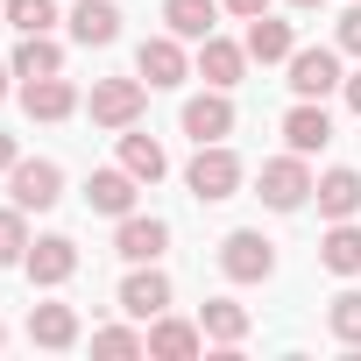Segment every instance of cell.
Instances as JSON below:
<instances>
[{
    "instance_id": "obj_4",
    "label": "cell",
    "mask_w": 361,
    "mask_h": 361,
    "mask_svg": "<svg viewBox=\"0 0 361 361\" xmlns=\"http://www.w3.org/2000/svg\"><path fill=\"white\" fill-rule=\"evenodd\" d=\"M142 106H149V85H142V78H92V92H85V114H92V128H106V135L135 128Z\"/></svg>"
},
{
    "instance_id": "obj_28",
    "label": "cell",
    "mask_w": 361,
    "mask_h": 361,
    "mask_svg": "<svg viewBox=\"0 0 361 361\" xmlns=\"http://www.w3.org/2000/svg\"><path fill=\"white\" fill-rule=\"evenodd\" d=\"M29 241H36V234H29V213L8 199V206H0V269H22Z\"/></svg>"
},
{
    "instance_id": "obj_5",
    "label": "cell",
    "mask_w": 361,
    "mask_h": 361,
    "mask_svg": "<svg viewBox=\"0 0 361 361\" xmlns=\"http://www.w3.org/2000/svg\"><path fill=\"white\" fill-rule=\"evenodd\" d=\"M220 276H227V283H269V276H276V241H269L262 227H234V234L220 241Z\"/></svg>"
},
{
    "instance_id": "obj_19",
    "label": "cell",
    "mask_w": 361,
    "mask_h": 361,
    "mask_svg": "<svg viewBox=\"0 0 361 361\" xmlns=\"http://www.w3.org/2000/svg\"><path fill=\"white\" fill-rule=\"evenodd\" d=\"M64 22H71V43H85V50L121 43V8H114V0H78Z\"/></svg>"
},
{
    "instance_id": "obj_15",
    "label": "cell",
    "mask_w": 361,
    "mask_h": 361,
    "mask_svg": "<svg viewBox=\"0 0 361 361\" xmlns=\"http://www.w3.org/2000/svg\"><path fill=\"white\" fill-rule=\"evenodd\" d=\"M192 71H199L206 85H220V92H234V85H241V71H248V50H241V43H227V36L213 29V36H206V43L192 50Z\"/></svg>"
},
{
    "instance_id": "obj_26",
    "label": "cell",
    "mask_w": 361,
    "mask_h": 361,
    "mask_svg": "<svg viewBox=\"0 0 361 361\" xmlns=\"http://www.w3.org/2000/svg\"><path fill=\"white\" fill-rule=\"evenodd\" d=\"M0 15H8L15 36H50L64 15H57V0H0Z\"/></svg>"
},
{
    "instance_id": "obj_21",
    "label": "cell",
    "mask_w": 361,
    "mask_h": 361,
    "mask_svg": "<svg viewBox=\"0 0 361 361\" xmlns=\"http://www.w3.org/2000/svg\"><path fill=\"white\" fill-rule=\"evenodd\" d=\"M241 50H248V64H290L298 29H290V22H276V15H255V22H248V36H241Z\"/></svg>"
},
{
    "instance_id": "obj_35",
    "label": "cell",
    "mask_w": 361,
    "mask_h": 361,
    "mask_svg": "<svg viewBox=\"0 0 361 361\" xmlns=\"http://www.w3.org/2000/svg\"><path fill=\"white\" fill-rule=\"evenodd\" d=\"M290 8H298V15H319V8H326V0H290Z\"/></svg>"
},
{
    "instance_id": "obj_3",
    "label": "cell",
    "mask_w": 361,
    "mask_h": 361,
    "mask_svg": "<svg viewBox=\"0 0 361 361\" xmlns=\"http://www.w3.org/2000/svg\"><path fill=\"white\" fill-rule=\"evenodd\" d=\"M283 71H290V78H283L290 99H333V92L347 85V71H340V43H298Z\"/></svg>"
},
{
    "instance_id": "obj_22",
    "label": "cell",
    "mask_w": 361,
    "mask_h": 361,
    "mask_svg": "<svg viewBox=\"0 0 361 361\" xmlns=\"http://www.w3.org/2000/svg\"><path fill=\"white\" fill-rule=\"evenodd\" d=\"M220 0H163V29L170 36H185V43H206L213 29H220Z\"/></svg>"
},
{
    "instance_id": "obj_31",
    "label": "cell",
    "mask_w": 361,
    "mask_h": 361,
    "mask_svg": "<svg viewBox=\"0 0 361 361\" xmlns=\"http://www.w3.org/2000/svg\"><path fill=\"white\" fill-rule=\"evenodd\" d=\"M220 8H227L234 22H255V15H269V0H220Z\"/></svg>"
},
{
    "instance_id": "obj_7",
    "label": "cell",
    "mask_w": 361,
    "mask_h": 361,
    "mask_svg": "<svg viewBox=\"0 0 361 361\" xmlns=\"http://www.w3.org/2000/svg\"><path fill=\"white\" fill-rule=\"evenodd\" d=\"M22 276H29L36 290H64V283L78 276V241H71V234H36L29 255H22Z\"/></svg>"
},
{
    "instance_id": "obj_12",
    "label": "cell",
    "mask_w": 361,
    "mask_h": 361,
    "mask_svg": "<svg viewBox=\"0 0 361 361\" xmlns=\"http://www.w3.org/2000/svg\"><path fill=\"white\" fill-rule=\"evenodd\" d=\"M163 248H170V220H156V213L114 220V255L121 262H163Z\"/></svg>"
},
{
    "instance_id": "obj_33",
    "label": "cell",
    "mask_w": 361,
    "mask_h": 361,
    "mask_svg": "<svg viewBox=\"0 0 361 361\" xmlns=\"http://www.w3.org/2000/svg\"><path fill=\"white\" fill-rule=\"evenodd\" d=\"M340 92H347V106L361 114V71H347V85H340Z\"/></svg>"
},
{
    "instance_id": "obj_14",
    "label": "cell",
    "mask_w": 361,
    "mask_h": 361,
    "mask_svg": "<svg viewBox=\"0 0 361 361\" xmlns=\"http://www.w3.org/2000/svg\"><path fill=\"white\" fill-rule=\"evenodd\" d=\"M135 192H142V177H135L128 163H114V170H92V177H85V206H92V213H106V220H128V213H135Z\"/></svg>"
},
{
    "instance_id": "obj_18",
    "label": "cell",
    "mask_w": 361,
    "mask_h": 361,
    "mask_svg": "<svg viewBox=\"0 0 361 361\" xmlns=\"http://www.w3.org/2000/svg\"><path fill=\"white\" fill-rule=\"evenodd\" d=\"M312 199H319V213H326V220H354V213H361V170H347V163L319 170Z\"/></svg>"
},
{
    "instance_id": "obj_29",
    "label": "cell",
    "mask_w": 361,
    "mask_h": 361,
    "mask_svg": "<svg viewBox=\"0 0 361 361\" xmlns=\"http://www.w3.org/2000/svg\"><path fill=\"white\" fill-rule=\"evenodd\" d=\"M326 333H333L340 347H361V290H340V298L326 305Z\"/></svg>"
},
{
    "instance_id": "obj_20",
    "label": "cell",
    "mask_w": 361,
    "mask_h": 361,
    "mask_svg": "<svg viewBox=\"0 0 361 361\" xmlns=\"http://www.w3.org/2000/svg\"><path fill=\"white\" fill-rule=\"evenodd\" d=\"M114 142H121V163L142 177V185H163V177H170V149H163L156 135H142V121H135V128H121Z\"/></svg>"
},
{
    "instance_id": "obj_2",
    "label": "cell",
    "mask_w": 361,
    "mask_h": 361,
    "mask_svg": "<svg viewBox=\"0 0 361 361\" xmlns=\"http://www.w3.org/2000/svg\"><path fill=\"white\" fill-rule=\"evenodd\" d=\"M312 156H298V149H283V156H269L262 170H255V199L269 206V213H298L305 199H312Z\"/></svg>"
},
{
    "instance_id": "obj_13",
    "label": "cell",
    "mask_w": 361,
    "mask_h": 361,
    "mask_svg": "<svg viewBox=\"0 0 361 361\" xmlns=\"http://www.w3.org/2000/svg\"><path fill=\"white\" fill-rule=\"evenodd\" d=\"M121 312L128 319H156V312H170V276L156 269V262H128V276H121Z\"/></svg>"
},
{
    "instance_id": "obj_10",
    "label": "cell",
    "mask_w": 361,
    "mask_h": 361,
    "mask_svg": "<svg viewBox=\"0 0 361 361\" xmlns=\"http://www.w3.org/2000/svg\"><path fill=\"white\" fill-rule=\"evenodd\" d=\"M199 354H206V326L199 319H177V312L149 319V361H199Z\"/></svg>"
},
{
    "instance_id": "obj_36",
    "label": "cell",
    "mask_w": 361,
    "mask_h": 361,
    "mask_svg": "<svg viewBox=\"0 0 361 361\" xmlns=\"http://www.w3.org/2000/svg\"><path fill=\"white\" fill-rule=\"evenodd\" d=\"M0 347H8V326H0Z\"/></svg>"
},
{
    "instance_id": "obj_1",
    "label": "cell",
    "mask_w": 361,
    "mask_h": 361,
    "mask_svg": "<svg viewBox=\"0 0 361 361\" xmlns=\"http://www.w3.org/2000/svg\"><path fill=\"white\" fill-rule=\"evenodd\" d=\"M185 185H192L199 206H220V199H234V192L248 185V170H241V156H234L227 142H199V156L185 163Z\"/></svg>"
},
{
    "instance_id": "obj_25",
    "label": "cell",
    "mask_w": 361,
    "mask_h": 361,
    "mask_svg": "<svg viewBox=\"0 0 361 361\" xmlns=\"http://www.w3.org/2000/svg\"><path fill=\"white\" fill-rule=\"evenodd\" d=\"M8 64H15V78H50V71H64V43L57 36H22Z\"/></svg>"
},
{
    "instance_id": "obj_27",
    "label": "cell",
    "mask_w": 361,
    "mask_h": 361,
    "mask_svg": "<svg viewBox=\"0 0 361 361\" xmlns=\"http://www.w3.org/2000/svg\"><path fill=\"white\" fill-rule=\"evenodd\" d=\"M92 354L135 361V354H149V326H92Z\"/></svg>"
},
{
    "instance_id": "obj_6",
    "label": "cell",
    "mask_w": 361,
    "mask_h": 361,
    "mask_svg": "<svg viewBox=\"0 0 361 361\" xmlns=\"http://www.w3.org/2000/svg\"><path fill=\"white\" fill-rule=\"evenodd\" d=\"M135 78L149 85V92H170V85H185L192 78V50H185V36H142V50H135Z\"/></svg>"
},
{
    "instance_id": "obj_23",
    "label": "cell",
    "mask_w": 361,
    "mask_h": 361,
    "mask_svg": "<svg viewBox=\"0 0 361 361\" xmlns=\"http://www.w3.org/2000/svg\"><path fill=\"white\" fill-rule=\"evenodd\" d=\"M319 262H326L333 276H361V227H354V220H326V234H319Z\"/></svg>"
},
{
    "instance_id": "obj_32",
    "label": "cell",
    "mask_w": 361,
    "mask_h": 361,
    "mask_svg": "<svg viewBox=\"0 0 361 361\" xmlns=\"http://www.w3.org/2000/svg\"><path fill=\"white\" fill-rule=\"evenodd\" d=\"M15 163H22V142H15V135H8V128H0V177H8V170H15Z\"/></svg>"
},
{
    "instance_id": "obj_8",
    "label": "cell",
    "mask_w": 361,
    "mask_h": 361,
    "mask_svg": "<svg viewBox=\"0 0 361 361\" xmlns=\"http://www.w3.org/2000/svg\"><path fill=\"white\" fill-rule=\"evenodd\" d=\"M8 199H15L22 213H50V206L64 199V170H57L50 156H22V163L8 170Z\"/></svg>"
},
{
    "instance_id": "obj_30",
    "label": "cell",
    "mask_w": 361,
    "mask_h": 361,
    "mask_svg": "<svg viewBox=\"0 0 361 361\" xmlns=\"http://www.w3.org/2000/svg\"><path fill=\"white\" fill-rule=\"evenodd\" d=\"M333 43H340V57H361V0L340 15V29H333Z\"/></svg>"
},
{
    "instance_id": "obj_34",
    "label": "cell",
    "mask_w": 361,
    "mask_h": 361,
    "mask_svg": "<svg viewBox=\"0 0 361 361\" xmlns=\"http://www.w3.org/2000/svg\"><path fill=\"white\" fill-rule=\"evenodd\" d=\"M8 92H15V64H8V57H0V99H8Z\"/></svg>"
},
{
    "instance_id": "obj_17",
    "label": "cell",
    "mask_w": 361,
    "mask_h": 361,
    "mask_svg": "<svg viewBox=\"0 0 361 361\" xmlns=\"http://www.w3.org/2000/svg\"><path fill=\"white\" fill-rule=\"evenodd\" d=\"M78 312L71 305H29V347H43V354H64V347H78Z\"/></svg>"
},
{
    "instance_id": "obj_24",
    "label": "cell",
    "mask_w": 361,
    "mask_h": 361,
    "mask_svg": "<svg viewBox=\"0 0 361 361\" xmlns=\"http://www.w3.org/2000/svg\"><path fill=\"white\" fill-rule=\"evenodd\" d=\"M199 326H206L213 347H241V340H248V305H234V298H206V305H199Z\"/></svg>"
},
{
    "instance_id": "obj_16",
    "label": "cell",
    "mask_w": 361,
    "mask_h": 361,
    "mask_svg": "<svg viewBox=\"0 0 361 361\" xmlns=\"http://www.w3.org/2000/svg\"><path fill=\"white\" fill-rule=\"evenodd\" d=\"M326 142H333V114H326V99H290V114H283V149L319 156Z\"/></svg>"
},
{
    "instance_id": "obj_11",
    "label": "cell",
    "mask_w": 361,
    "mask_h": 361,
    "mask_svg": "<svg viewBox=\"0 0 361 361\" xmlns=\"http://www.w3.org/2000/svg\"><path fill=\"white\" fill-rule=\"evenodd\" d=\"M177 128H185L192 142H227V135H234V99H227L220 85H206V92H192V99H185Z\"/></svg>"
},
{
    "instance_id": "obj_9",
    "label": "cell",
    "mask_w": 361,
    "mask_h": 361,
    "mask_svg": "<svg viewBox=\"0 0 361 361\" xmlns=\"http://www.w3.org/2000/svg\"><path fill=\"white\" fill-rule=\"evenodd\" d=\"M85 99H78V85L64 78V71H50V78H22V114L29 121H43V128H57V121H71Z\"/></svg>"
}]
</instances>
